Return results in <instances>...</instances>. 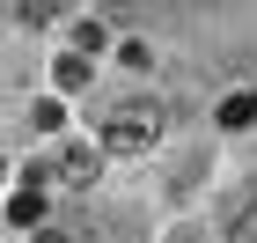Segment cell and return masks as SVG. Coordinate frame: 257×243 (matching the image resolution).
<instances>
[{
    "mask_svg": "<svg viewBox=\"0 0 257 243\" xmlns=\"http://www.w3.org/2000/svg\"><path fill=\"white\" fill-rule=\"evenodd\" d=\"M155 140H162V103L125 96V103L103 111V147H118V155H147Z\"/></svg>",
    "mask_w": 257,
    "mask_h": 243,
    "instance_id": "obj_1",
    "label": "cell"
},
{
    "mask_svg": "<svg viewBox=\"0 0 257 243\" xmlns=\"http://www.w3.org/2000/svg\"><path fill=\"white\" fill-rule=\"evenodd\" d=\"M30 177H52V184H74V192H88V184L103 177L96 147H59L52 162H30Z\"/></svg>",
    "mask_w": 257,
    "mask_h": 243,
    "instance_id": "obj_2",
    "label": "cell"
},
{
    "mask_svg": "<svg viewBox=\"0 0 257 243\" xmlns=\"http://www.w3.org/2000/svg\"><path fill=\"white\" fill-rule=\"evenodd\" d=\"M220 125H228V133L257 125V96H228V103H220Z\"/></svg>",
    "mask_w": 257,
    "mask_h": 243,
    "instance_id": "obj_3",
    "label": "cell"
},
{
    "mask_svg": "<svg viewBox=\"0 0 257 243\" xmlns=\"http://www.w3.org/2000/svg\"><path fill=\"white\" fill-rule=\"evenodd\" d=\"M8 15H15V22H30V30H44V22L59 15V0H15Z\"/></svg>",
    "mask_w": 257,
    "mask_h": 243,
    "instance_id": "obj_4",
    "label": "cell"
},
{
    "mask_svg": "<svg viewBox=\"0 0 257 243\" xmlns=\"http://www.w3.org/2000/svg\"><path fill=\"white\" fill-rule=\"evenodd\" d=\"M37 214H44V199H37V184H30V192H15V199H8V221H15V228H30V221H37Z\"/></svg>",
    "mask_w": 257,
    "mask_h": 243,
    "instance_id": "obj_5",
    "label": "cell"
},
{
    "mask_svg": "<svg viewBox=\"0 0 257 243\" xmlns=\"http://www.w3.org/2000/svg\"><path fill=\"white\" fill-rule=\"evenodd\" d=\"M228 236H235V243H257V199H242L235 214H228Z\"/></svg>",
    "mask_w": 257,
    "mask_h": 243,
    "instance_id": "obj_6",
    "label": "cell"
},
{
    "mask_svg": "<svg viewBox=\"0 0 257 243\" xmlns=\"http://www.w3.org/2000/svg\"><path fill=\"white\" fill-rule=\"evenodd\" d=\"M30 125H37V133H59V125H66L59 96H44V103H30Z\"/></svg>",
    "mask_w": 257,
    "mask_h": 243,
    "instance_id": "obj_7",
    "label": "cell"
},
{
    "mask_svg": "<svg viewBox=\"0 0 257 243\" xmlns=\"http://www.w3.org/2000/svg\"><path fill=\"white\" fill-rule=\"evenodd\" d=\"M81 81H88V66H81V52H74V59H59V89H81Z\"/></svg>",
    "mask_w": 257,
    "mask_h": 243,
    "instance_id": "obj_8",
    "label": "cell"
},
{
    "mask_svg": "<svg viewBox=\"0 0 257 243\" xmlns=\"http://www.w3.org/2000/svg\"><path fill=\"white\" fill-rule=\"evenodd\" d=\"M44 243H66V228H44Z\"/></svg>",
    "mask_w": 257,
    "mask_h": 243,
    "instance_id": "obj_9",
    "label": "cell"
}]
</instances>
